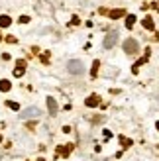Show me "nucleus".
I'll list each match as a JSON object with an SVG mask.
<instances>
[{"label":"nucleus","mask_w":159,"mask_h":161,"mask_svg":"<svg viewBox=\"0 0 159 161\" xmlns=\"http://www.w3.org/2000/svg\"><path fill=\"white\" fill-rule=\"evenodd\" d=\"M122 47H124V51L128 53V55H134V53L140 51V43H137L136 37H128V39L124 41V45H122Z\"/></svg>","instance_id":"f257e3e1"},{"label":"nucleus","mask_w":159,"mask_h":161,"mask_svg":"<svg viewBox=\"0 0 159 161\" xmlns=\"http://www.w3.org/2000/svg\"><path fill=\"white\" fill-rule=\"evenodd\" d=\"M67 69H69V73H73V75H81V73L84 71V69H83V63L77 61V59L69 61V63H67Z\"/></svg>","instance_id":"f03ea898"},{"label":"nucleus","mask_w":159,"mask_h":161,"mask_svg":"<svg viewBox=\"0 0 159 161\" xmlns=\"http://www.w3.org/2000/svg\"><path fill=\"white\" fill-rule=\"evenodd\" d=\"M73 151V143H65V146H57L55 149V157L61 155V157H69V153Z\"/></svg>","instance_id":"7ed1b4c3"},{"label":"nucleus","mask_w":159,"mask_h":161,"mask_svg":"<svg viewBox=\"0 0 159 161\" xmlns=\"http://www.w3.org/2000/svg\"><path fill=\"white\" fill-rule=\"evenodd\" d=\"M84 104H87L88 108H96V106H100V96L98 94H91L87 100H84Z\"/></svg>","instance_id":"20e7f679"},{"label":"nucleus","mask_w":159,"mask_h":161,"mask_svg":"<svg viewBox=\"0 0 159 161\" xmlns=\"http://www.w3.org/2000/svg\"><path fill=\"white\" fill-rule=\"evenodd\" d=\"M126 16V10L124 8H114V10H110L108 12V18L110 20H120V18H124Z\"/></svg>","instance_id":"39448f33"},{"label":"nucleus","mask_w":159,"mask_h":161,"mask_svg":"<svg viewBox=\"0 0 159 161\" xmlns=\"http://www.w3.org/2000/svg\"><path fill=\"white\" fill-rule=\"evenodd\" d=\"M116 39H118V35H116L114 31H112V34H108V35H106V39H104V49H110V47L116 43Z\"/></svg>","instance_id":"423d86ee"},{"label":"nucleus","mask_w":159,"mask_h":161,"mask_svg":"<svg viewBox=\"0 0 159 161\" xmlns=\"http://www.w3.org/2000/svg\"><path fill=\"white\" fill-rule=\"evenodd\" d=\"M47 110H49V114H51V116H55V114H57V110H59V108H57L55 98H51V96L47 98Z\"/></svg>","instance_id":"0eeeda50"},{"label":"nucleus","mask_w":159,"mask_h":161,"mask_svg":"<svg viewBox=\"0 0 159 161\" xmlns=\"http://www.w3.org/2000/svg\"><path fill=\"white\" fill-rule=\"evenodd\" d=\"M141 26H144V28L145 30H153V28H155V22H153V18H151V16H145V18L144 20H141Z\"/></svg>","instance_id":"6e6552de"},{"label":"nucleus","mask_w":159,"mask_h":161,"mask_svg":"<svg viewBox=\"0 0 159 161\" xmlns=\"http://www.w3.org/2000/svg\"><path fill=\"white\" fill-rule=\"evenodd\" d=\"M136 14H128V16H126V28H128V30H132V28H134V24H136Z\"/></svg>","instance_id":"1a4fd4ad"},{"label":"nucleus","mask_w":159,"mask_h":161,"mask_svg":"<svg viewBox=\"0 0 159 161\" xmlns=\"http://www.w3.org/2000/svg\"><path fill=\"white\" fill-rule=\"evenodd\" d=\"M10 24H12V18H10V16H6V14L0 16V28H8Z\"/></svg>","instance_id":"9d476101"},{"label":"nucleus","mask_w":159,"mask_h":161,"mask_svg":"<svg viewBox=\"0 0 159 161\" xmlns=\"http://www.w3.org/2000/svg\"><path fill=\"white\" fill-rule=\"evenodd\" d=\"M10 89H12V83H10L8 79H2V80H0V90H2V93H8Z\"/></svg>","instance_id":"9b49d317"},{"label":"nucleus","mask_w":159,"mask_h":161,"mask_svg":"<svg viewBox=\"0 0 159 161\" xmlns=\"http://www.w3.org/2000/svg\"><path fill=\"white\" fill-rule=\"evenodd\" d=\"M118 139H120L122 147H126V149H128V147H132V146H134V142H132V139H130V138H126V136H120Z\"/></svg>","instance_id":"f8f14e48"},{"label":"nucleus","mask_w":159,"mask_h":161,"mask_svg":"<svg viewBox=\"0 0 159 161\" xmlns=\"http://www.w3.org/2000/svg\"><path fill=\"white\" fill-rule=\"evenodd\" d=\"M38 114H39V110H38V108H28L22 116H24V118H31V116H38Z\"/></svg>","instance_id":"ddd939ff"},{"label":"nucleus","mask_w":159,"mask_h":161,"mask_svg":"<svg viewBox=\"0 0 159 161\" xmlns=\"http://www.w3.org/2000/svg\"><path fill=\"white\" fill-rule=\"evenodd\" d=\"M98 67H100V61H98V59H94V61H92V69H91V77H96Z\"/></svg>","instance_id":"4468645a"},{"label":"nucleus","mask_w":159,"mask_h":161,"mask_svg":"<svg viewBox=\"0 0 159 161\" xmlns=\"http://www.w3.org/2000/svg\"><path fill=\"white\" fill-rule=\"evenodd\" d=\"M24 73H26V67H16L14 69V77H22Z\"/></svg>","instance_id":"2eb2a0df"},{"label":"nucleus","mask_w":159,"mask_h":161,"mask_svg":"<svg viewBox=\"0 0 159 161\" xmlns=\"http://www.w3.org/2000/svg\"><path fill=\"white\" fill-rule=\"evenodd\" d=\"M6 106H8V108H12V110H20V104L18 102H12V100H8Z\"/></svg>","instance_id":"dca6fc26"},{"label":"nucleus","mask_w":159,"mask_h":161,"mask_svg":"<svg viewBox=\"0 0 159 161\" xmlns=\"http://www.w3.org/2000/svg\"><path fill=\"white\" fill-rule=\"evenodd\" d=\"M41 63H45V65L49 63V51H45L43 55H41Z\"/></svg>","instance_id":"f3484780"},{"label":"nucleus","mask_w":159,"mask_h":161,"mask_svg":"<svg viewBox=\"0 0 159 161\" xmlns=\"http://www.w3.org/2000/svg\"><path fill=\"white\" fill-rule=\"evenodd\" d=\"M81 24V20H79V16H73L71 18V26H79Z\"/></svg>","instance_id":"a211bd4d"},{"label":"nucleus","mask_w":159,"mask_h":161,"mask_svg":"<svg viewBox=\"0 0 159 161\" xmlns=\"http://www.w3.org/2000/svg\"><path fill=\"white\" fill-rule=\"evenodd\" d=\"M18 22H20V24H28V22H30V16H20Z\"/></svg>","instance_id":"6ab92c4d"},{"label":"nucleus","mask_w":159,"mask_h":161,"mask_svg":"<svg viewBox=\"0 0 159 161\" xmlns=\"http://www.w3.org/2000/svg\"><path fill=\"white\" fill-rule=\"evenodd\" d=\"M4 39H6L8 43H16V41H18V39H16L14 35H6V37H4Z\"/></svg>","instance_id":"aec40b11"},{"label":"nucleus","mask_w":159,"mask_h":161,"mask_svg":"<svg viewBox=\"0 0 159 161\" xmlns=\"http://www.w3.org/2000/svg\"><path fill=\"white\" fill-rule=\"evenodd\" d=\"M110 138H112V134H110L108 130H104V139H110Z\"/></svg>","instance_id":"412c9836"},{"label":"nucleus","mask_w":159,"mask_h":161,"mask_svg":"<svg viewBox=\"0 0 159 161\" xmlns=\"http://www.w3.org/2000/svg\"><path fill=\"white\" fill-rule=\"evenodd\" d=\"M153 39H155V41H159V31H155V34H153Z\"/></svg>","instance_id":"4be33fe9"},{"label":"nucleus","mask_w":159,"mask_h":161,"mask_svg":"<svg viewBox=\"0 0 159 161\" xmlns=\"http://www.w3.org/2000/svg\"><path fill=\"white\" fill-rule=\"evenodd\" d=\"M155 128H157V130H159V122H155Z\"/></svg>","instance_id":"5701e85b"},{"label":"nucleus","mask_w":159,"mask_h":161,"mask_svg":"<svg viewBox=\"0 0 159 161\" xmlns=\"http://www.w3.org/2000/svg\"><path fill=\"white\" fill-rule=\"evenodd\" d=\"M38 161H45V159H38Z\"/></svg>","instance_id":"b1692460"},{"label":"nucleus","mask_w":159,"mask_h":161,"mask_svg":"<svg viewBox=\"0 0 159 161\" xmlns=\"http://www.w3.org/2000/svg\"><path fill=\"white\" fill-rule=\"evenodd\" d=\"M0 142H2V136H0Z\"/></svg>","instance_id":"393cba45"},{"label":"nucleus","mask_w":159,"mask_h":161,"mask_svg":"<svg viewBox=\"0 0 159 161\" xmlns=\"http://www.w3.org/2000/svg\"><path fill=\"white\" fill-rule=\"evenodd\" d=\"M0 41H2V35H0Z\"/></svg>","instance_id":"a878e982"},{"label":"nucleus","mask_w":159,"mask_h":161,"mask_svg":"<svg viewBox=\"0 0 159 161\" xmlns=\"http://www.w3.org/2000/svg\"><path fill=\"white\" fill-rule=\"evenodd\" d=\"M157 10H159V6H157Z\"/></svg>","instance_id":"bb28decb"}]
</instances>
